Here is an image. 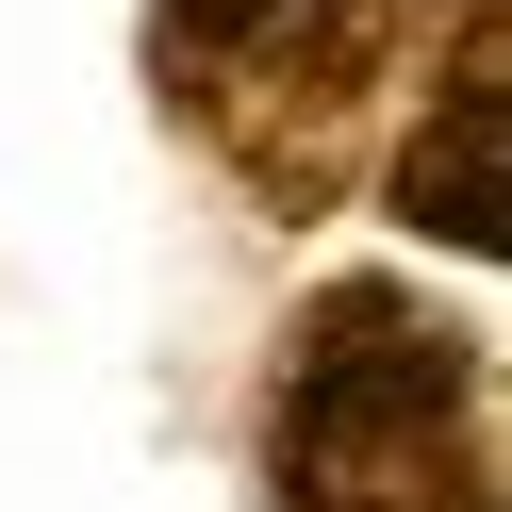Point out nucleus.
I'll return each instance as SVG.
<instances>
[{"mask_svg":"<svg viewBox=\"0 0 512 512\" xmlns=\"http://www.w3.org/2000/svg\"><path fill=\"white\" fill-rule=\"evenodd\" d=\"M265 512H496V380L413 281H314L265 397Z\"/></svg>","mask_w":512,"mask_h":512,"instance_id":"nucleus-1","label":"nucleus"},{"mask_svg":"<svg viewBox=\"0 0 512 512\" xmlns=\"http://www.w3.org/2000/svg\"><path fill=\"white\" fill-rule=\"evenodd\" d=\"M496 133H512L496 0H446V83H430V116L397 133V215H413L430 248H463V265L512 248V166H496Z\"/></svg>","mask_w":512,"mask_h":512,"instance_id":"nucleus-3","label":"nucleus"},{"mask_svg":"<svg viewBox=\"0 0 512 512\" xmlns=\"http://www.w3.org/2000/svg\"><path fill=\"white\" fill-rule=\"evenodd\" d=\"M413 34L430 0H149V83L265 215H331Z\"/></svg>","mask_w":512,"mask_h":512,"instance_id":"nucleus-2","label":"nucleus"}]
</instances>
